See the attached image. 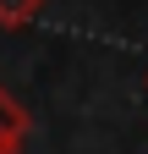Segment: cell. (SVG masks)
<instances>
[{
  "label": "cell",
  "instance_id": "cell-1",
  "mask_svg": "<svg viewBox=\"0 0 148 154\" xmlns=\"http://www.w3.org/2000/svg\"><path fill=\"white\" fill-rule=\"evenodd\" d=\"M28 110L11 99V88H0V154H22V143H28Z\"/></svg>",
  "mask_w": 148,
  "mask_h": 154
},
{
  "label": "cell",
  "instance_id": "cell-2",
  "mask_svg": "<svg viewBox=\"0 0 148 154\" xmlns=\"http://www.w3.org/2000/svg\"><path fill=\"white\" fill-rule=\"evenodd\" d=\"M44 11V0H0V28H28Z\"/></svg>",
  "mask_w": 148,
  "mask_h": 154
}]
</instances>
